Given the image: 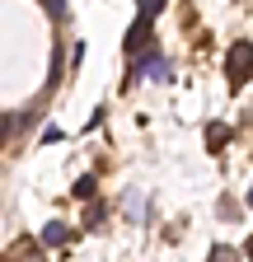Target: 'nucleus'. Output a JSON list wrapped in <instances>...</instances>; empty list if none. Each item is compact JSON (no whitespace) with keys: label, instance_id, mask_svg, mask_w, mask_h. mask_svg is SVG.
<instances>
[{"label":"nucleus","instance_id":"1","mask_svg":"<svg viewBox=\"0 0 253 262\" xmlns=\"http://www.w3.org/2000/svg\"><path fill=\"white\" fill-rule=\"evenodd\" d=\"M225 71H230V89H239L253 75V42H230L225 52Z\"/></svg>","mask_w":253,"mask_h":262},{"label":"nucleus","instance_id":"2","mask_svg":"<svg viewBox=\"0 0 253 262\" xmlns=\"http://www.w3.org/2000/svg\"><path fill=\"white\" fill-rule=\"evenodd\" d=\"M141 75H150V80H169V66H164V56L155 52V47L136 56V71H132V80H141Z\"/></svg>","mask_w":253,"mask_h":262},{"label":"nucleus","instance_id":"3","mask_svg":"<svg viewBox=\"0 0 253 262\" xmlns=\"http://www.w3.org/2000/svg\"><path fill=\"white\" fill-rule=\"evenodd\" d=\"M145 38H150V14H136L132 33H126V52H141V47H145Z\"/></svg>","mask_w":253,"mask_h":262},{"label":"nucleus","instance_id":"4","mask_svg":"<svg viewBox=\"0 0 253 262\" xmlns=\"http://www.w3.org/2000/svg\"><path fill=\"white\" fill-rule=\"evenodd\" d=\"M66 239H71V229L61 225V220H52V225L43 229V244H47V248H56V244H66Z\"/></svg>","mask_w":253,"mask_h":262},{"label":"nucleus","instance_id":"5","mask_svg":"<svg viewBox=\"0 0 253 262\" xmlns=\"http://www.w3.org/2000/svg\"><path fill=\"white\" fill-rule=\"evenodd\" d=\"M206 141H211L206 150H225V141H230V131L220 126V122H211V126H206Z\"/></svg>","mask_w":253,"mask_h":262},{"label":"nucleus","instance_id":"6","mask_svg":"<svg viewBox=\"0 0 253 262\" xmlns=\"http://www.w3.org/2000/svg\"><path fill=\"white\" fill-rule=\"evenodd\" d=\"M75 196H80V202H89V196H94V178H89V173L75 183Z\"/></svg>","mask_w":253,"mask_h":262},{"label":"nucleus","instance_id":"7","mask_svg":"<svg viewBox=\"0 0 253 262\" xmlns=\"http://www.w3.org/2000/svg\"><path fill=\"white\" fill-rule=\"evenodd\" d=\"M136 10H141V14H150V19H155V14H160V10H164V0H136Z\"/></svg>","mask_w":253,"mask_h":262},{"label":"nucleus","instance_id":"8","mask_svg":"<svg viewBox=\"0 0 253 262\" xmlns=\"http://www.w3.org/2000/svg\"><path fill=\"white\" fill-rule=\"evenodd\" d=\"M43 5H47L52 14H61V10H66V5H61V0H43Z\"/></svg>","mask_w":253,"mask_h":262},{"label":"nucleus","instance_id":"9","mask_svg":"<svg viewBox=\"0 0 253 262\" xmlns=\"http://www.w3.org/2000/svg\"><path fill=\"white\" fill-rule=\"evenodd\" d=\"M244 253H248V257H253V239H248V244H244Z\"/></svg>","mask_w":253,"mask_h":262},{"label":"nucleus","instance_id":"10","mask_svg":"<svg viewBox=\"0 0 253 262\" xmlns=\"http://www.w3.org/2000/svg\"><path fill=\"white\" fill-rule=\"evenodd\" d=\"M248 206H253V192H248Z\"/></svg>","mask_w":253,"mask_h":262}]
</instances>
